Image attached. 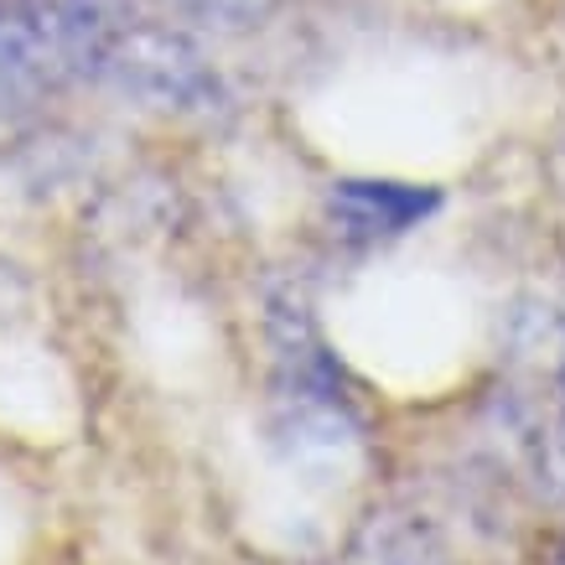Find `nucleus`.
<instances>
[{"mask_svg": "<svg viewBox=\"0 0 565 565\" xmlns=\"http://www.w3.org/2000/svg\"><path fill=\"white\" fill-rule=\"evenodd\" d=\"M343 207L363 228H405L411 218L430 213L436 198L430 192H411V188H379V182H348L343 188Z\"/></svg>", "mask_w": 565, "mask_h": 565, "instance_id": "f257e3e1", "label": "nucleus"}]
</instances>
